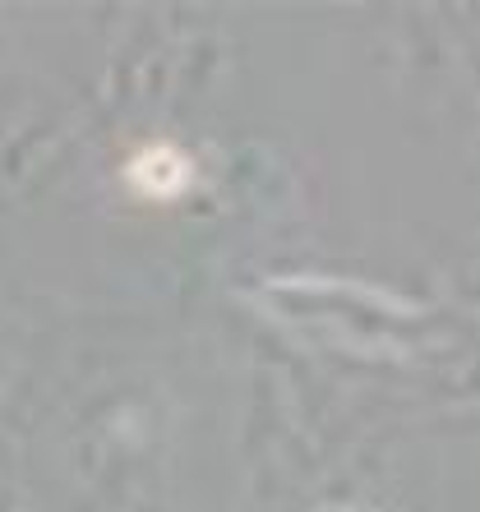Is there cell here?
I'll return each instance as SVG.
<instances>
[{"label": "cell", "mask_w": 480, "mask_h": 512, "mask_svg": "<svg viewBox=\"0 0 480 512\" xmlns=\"http://www.w3.org/2000/svg\"><path fill=\"white\" fill-rule=\"evenodd\" d=\"M130 180L139 185L144 194H153V199H171V194H180L185 185H190V167H185V157L176 153V148H148L139 162H134Z\"/></svg>", "instance_id": "6da1fadb"}]
</instances>
